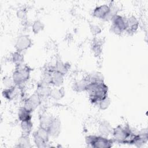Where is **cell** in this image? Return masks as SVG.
<instances>
[{"mask_svg": "<svg viewBox=\"0 0 148 148\" xmlns=\"http://www.w3.org/2000/svg\"><path fill=\"white\" fill-rule=\"evenodd\" d=\"M62 89H52L51 90L50 92V96L52 97V98L58 99H60L61 97H63L64 95V91H62Z\"/></svg>", "mask_w": 148, "mask_h": 148, "instance_id": "cell-23", "label": "cell"}, {"mask_svg": "<svg viewBox=\"0 0 148 148\" xmlns=\"http://www.w3.org/2000/svg\"><path fill=\"white\" fill-rule=\"evenodd\" d=\"M85 140L86 144L94 148H110L114 143L113 139L102 135H88L86 137Z\"/></svg>", "mask_w": 148, "mask_h": 148, "instance_id": "cell-3", "label": "cell"}, {"mask_svg": "<svg viewBox=\"0 0 148 148\" xmlns=\"http://www.w3.org/2000/svg\"><path fill=\"white\" fill-rule=\"evenodd\" d=\"M53 117L49 116H42L40 119V127L47 129Z\"/></svg>", "mask_w": 148, "mask_h": 148, "instance_id": "cell-19", "label": "cell"}, {"mask_svg": "<svg viewBox=\"0 0 148 148\" xmlns=\"http://www.w3.org/2000/svg\"><path fill=\"white\" fill-rule=\"evenodd\" d=\"M90 80L88 77L84 78L79 81H77L74 83L73 89L77 92H81L86 91L87 85L90 83Z\"/></svg>", "mask_w": 148, "mask_h": 148, "instance_id": "cell-13", "label": "cell"}, {"mask_svg": "<svg viewBox=\"0 0 148 148\" xmlns=\"http://www.w3.org/2000/svg\"><path fill=\"white\" fill-rule=\"evenodd\" d=\"M112 31L116 34H121L126 29V18L120 15H116L112 18Z\"/></svg>", "mask_w": 148, "mask_h": 148, "instance_id": "cell-5", "label": "cell"}, {"mask_svg": "<svg viewBox=\"0 0 148 148\" xmlns=\"http://www.w3.org/2000/svg\"><path fill=\"white\" fill-rule=\"evenodd\" d=\"M31 44V40L28 35H21L17 38L15 44V48L16 51L22 52L28 49Z\"/></svg>", "mask_w": 148, "mask_h": 148, "instance_id": "cell-7", "label": "cell"}, {"mask_svg": "<svg viewBox=\"0 0 148 148\" xmlns=\"http://www.w3.org/2000/svg\"><path fill=\"white\" fill-rule=\"evenodd\" d=\"M16 68L13 73L12 78L16 86H20L28 80L30 75V69L23 64L16 65Z\"/></svg>", "mask_w": 148, "mask_h": 148, "instance_id": "cell-4", "label": "cell"}, {"mask_svg": "<svg viewBox=\"0 0 148 148\" xmlns=\"http://www.w3.org/2000/svg\"><path fill=\"white\" fill-rule=\"evenodd\" d=\"M100 135L107 137L112 133L113 128L111 125L108 121H102L100 123L98 128Z\"/></svg>", "mask_w": 148, "mask_h": 148, "instance_id": "cell-11", "label": "cell"}, {"mask_svg": "<svg viewBox=\"0 0 148 148\" xmlns=\"http://www.w3.org/2000/svg\"><path fill=\"white\" fill-rule=\"evenodd\" d=\"M17 147H31V142L28 135H22L18 140Z\"/></svg>", "mask_w": 148, "mask_h": 148, "instance_id": "cell-17", "label": "cell"}, {"mask_svg": "<svg viewBox=\"0 0 148 148\" xmlns=\"http://www.w3.org/2000/svg\"><path fill=\"white\" fill-rule=\"evenodd\" d=\"M33 138L34 143L36 146L38 147H46L47 142H46L44 139H43L40 136H39L36 132H34L33 134Z\"/></svg>", "mask_w": 148, "mask_h": 148, "instance_id": "cell-18", "label": "cell"}, {"mask_svg": "<svg viewBox=\"0 0 148 148\" xmlns=\"http://www.w3.org/2000/svg\"><path fill=\"white\" fill-rule=\"evenodd\" d=\"M44 28L43 24L39 20H36L34 22L32 25V31L34 33L38 34L42 31Z\"/></svg>", "mask_w": 148, "mask_h": 148, "instance_id": "cell-22", "label": "cell"}, {"mask_svg": "<svg viewBox=\"0 0 148 148\" xmlns=\"http://www.w3.org/2000/svg\"><path fill=\"white\" fill-rule=\"evenodd\" d=\"M91 29H92V34H97L99 33V32L100 31V29H99V27H97V26H94V25H93L92 27L91 28Z\"/></svg>", "mask_w": 148, "mask_h": 148, "instance_id": "cell-27", "label": "cell"}, {"mask_svg": "<svg viewBox=\"0 0 148 148\" xmlns=\"http://www.w3.org/2000/svg\"><path fill=\"white\" fill-rule=\"evenodd\" d=\"M54 69L55 71L61 73L63 75L66 74V73L68 72V68L66 65L62 62L61 61H57L54 66Z\"/></svg>", "mask_w": 148, "mask_h": 148, "instance_id": "cell-21", "label": "cell"}, {"mask_svg": "<svg viewBox=\"0 0 148 148\" xmlns=\"http://www.w3.org/2000/svg\"><path fill=\"white\" fill-rule=\"evenodd\" d=\"M31 113L24 106L20 108L18 112V117L20 121L31 120Z\"/></svg>", "mask_w": 148, "mask_h": 148, "instance_id": "cell-15", "label": "cell"}, {"mask_svg": "<svg viewBox=\"0 0 148 148\" xmlns=\"http://www.w3.org/2000/svg\"><path fill=\"white\" fill-rule=\"evenodd\" d=\"M113 140L120 144L134 145L136 134H135L128 125H118L113 129Z\"/></svg>", "mask_w": 148, "mask_h": 148, "instance_id": "cell-2", "label": "cell"}, {"mask_svg": "<svg viewBox=\"0 0 148 148\" xmlns=\"http://www.w3.org/2000/svg\"><path fill=\"white\" fill-rule=\"evenodd\" d=\"M138 21L134 16H131L128 18H126V29L128 33L135 32L138 28Z\"/></svg>", "mask_w": 148, "mask_h": 148, "instance_id": "cell-10", "label": "cell"}, {"mask_svg": "<svg viewBox=\"0 0 148 148\" xmlns=\"http://www.w3.org/2000/svg\"><path fill=\"white\" fill-rule=\"evenodd\" d=\"M33 125L31 120H27L21 121V128L22 131V135H28L32 131Z\"/></svg>", "mask_w": 148, "mask_h": 148, "instance_id": "cell-16", "label": "cell"}, {"mask_svg": "<svg viewBox=\"0 0 148 148\" xmlns=\"http://www.w3.org/2000/svg\"><path fill=\"white\" fill-rule=\"evenodd\" d=\"M40 98L41 97L38 94V92L34 93L30 97L27 99V100L25 101L24 107L31 112H32L40 104Z\"/></svg>", "mask_w": 148, "mask_h": 148, "instance_id": "cell-6", "label": "cell"}, {"mask_svg": "<svg viewBox=\"0 0 148 148\" xmlns=\"http://www.w3.org/2000/svg\"><path fill=\"white\" fill-rule=\"evenodd\" d=\"M110 102L111 101H110V98L107 96L106 98H105L104 99L100 101L98 104L101 109L105 110L109 106V105L110 104Z\"/></svg>", "mask_w": 148, "mask_h": 148, "instance_id": "cell-24", "label": "cell"}, {"mask_svg": "<svg viewBox=\"0 0 148 148\" xmlns=\"http://www.w3.org/2000/svg\"><path fill=\"white\" fill-rule=\"evenodd\" d=\"M47 130L50 136L53 137L57 136L61 131V122L60 120L53 118Z\"/></svg>", "mask_w": 148, "mask_h": 148, "instance_id": "cell-9", "label": "cell"}, {"mask_svg": "<svg viewBox=\"0 0 148 148\" xmlns=\"http://www.w3.org/2000/svg\"><path fill=\"white\" fill-rule=\"evenodd\" d=\"M2 95L4 98L12 100L14 99L17 95V90L16 87V85L9 88H5L2 91Z\"/></svg>", "mask_w": 148, "mask_h": 148, "instance_id": "cell-14", "label": "cell"}, {"mask_svg": "<svg viewBox=\"0 0 148 148\" xmlns=\"http://www.w3.org/2000/svg\"><path fill=\"white\" fill-rule=\"evenodd\" d=\"M2 82H3V84L5 87V88L11 87L15 85L14 83L13 78L9 76L4 77L2 80Z\"/></svg>", "mask_w": 148, "mask_h": 148, "instance_id": "cell-25", "label": "cell"}, {"mask_svg": "<svg viewBox=\"0 0 148 148\" xmlns=\"http://www.w3.org/2000/svg\"><path fill=\"white\" fill-rule=\"evenodd\" d=\"M17 14L18 17H19L21 19L24 18L25 17V15H26L25 12L23 10H20L19 11H18Z\"/></svg>", "mask_w": 148, "mask_h": 148, "instance_id": "cell-26", "label": "cell"}, {"mask_svg": "<svg viewBox=\"0 0 148 148\" xmlns=\"http://www.w3.org/2000/svg\"><path fill=\"white\" fill-rule=\"evenodd\" d=\"M51 80L50 84L55 86H60L64 82V75L61 73L54 71L51 72Z\"/></svg>", "mask_w": 148, "mask_h": 148, "instance_id": "cell-12", "label": "cell"}, {"mask_svg": "<svg viewBox=\"0 0 148 148\" xmlns=\"http://www.w3.org/2000/svg\"><path fill=\"white\" fill-rule=\"evenodd\" d=\"M86 91L88 94L90 102L93 104H98L108 96V88L103 82H90Z\"/></svg>", "mask_w": 148, "mask_h": 148, "instance_id": "cell-1", "label": "cell"}, {"mask_svg": "<svg viewBox=\"0 0 148 148\" xmlns=\"http://www.w3.org/2000/svg\"><path fill=\"white\" fill-rule=\"evenodd\" d=\"M12 61L16 65L22 64L24 61V56L21 54V52L17 51L14 52L12 55Z\"/></svg>", "mask_w": 148, "mask_h": 148, "instance_id": "cell-20", "label": "cell"}, {"mask_svg": "<svg viewBox=\"0 0 148 148\" xmlns=\"http://www.w3.org/2000/svg\"><path fill=\"white\" fill-rule=\"evenodd\" d=\"M110 6L108 5H102L97 6L93 10L92 14L94 16L100 19L105 20L106 16L109 13Z\"/></svg>", "mask_w": 148, "mask_h": 148, "instance_id": "cell-8", "label": "cell"}]
</instances>
